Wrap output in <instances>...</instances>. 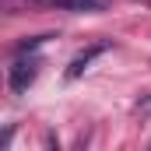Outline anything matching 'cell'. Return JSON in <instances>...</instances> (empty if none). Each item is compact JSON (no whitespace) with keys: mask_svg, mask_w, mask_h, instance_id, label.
Here are the masks:
<instances>
[{"mask_svg":"<svg viewBox=\"0 0 151 151\" xmlns=\"http://www.w3.org/2000/svg\"><path fill=\"white\" fill-rule=\"evenodd\" d=\"M46 151H60V141H56V134H53V130L46 134Z\"/></svg>","mask_w":151,"mask_h":151,"instance_id":"277c9868","label":"cell"},{"mask_svg":"<svg viewBox=\"0 0 151 151\" xmlns=\"http://www.w3.org/2000/svg\"><path fill=\"white\" fill-rule=\"evenodd\" d=\"M109 49H113V42H109V39H102V42H95V46L81 49V53H77L74 60L67 63L63 77H67V81H77V77H81L84 70H88V67H91V60H95V56H102V53H109Z\"/></svg>","mask_w":151,"mask_h":151,"instance_id":"7a4b0ae2","label":"cell"},{"mask_svg":"<svg viewBox=\"0 0 151 151\" xmlns=\"http://www.w3.org/2000/svg\"><path fill=\"white\" fill-rule=\"evenodd\" d=\"M137 113H151V99H144V102H137Z\"/></svg>","mask_w":151,"mask_h":151,"instance_id":"5b68a950","label":"cell"},{"mask_svg":"<svg viewBox=\"0 0 151 151\" xmlns=\"http://www.w3.org/2000/svg\"><path fill=\"white\" fill-rule=\"evenodd\" d=\"M39 67H42V60H39L35 53H21V56L11 63V74H7V84H11V91H14V95L28 91V88H32V81L39 77Z\"/></svg>","mask_w":151,"mask_h":151,"instance_id":"6da1fadb","label":"cell"},{"mask_svg":"<svg viewBox=\"0 0 151 151\" xmlns=\"http://www.w3.org/2000/svg\"><path fill=\"white\" fill-rule=\"evenodd\" d=\"M42 7H53V11H67V14H99L109 7V0H35Z\"/></svg>","mask_w":151,"mask_h":151,"instance_id":"3957f363","label":"cell"},{"mask_svg":"<svg viewBox=\"0 0 151 151\" xmlns=\"http://www.w3.org/2000/svg\"><path fill=\"white\" fill-rule=\"evenodd\" d=\"M144 151H151V144H148V148H144Z\"/></svg>","mask_w":151,"mask_h":151,"instance_id":"8992f818","label":"cell"}]
</instances>
